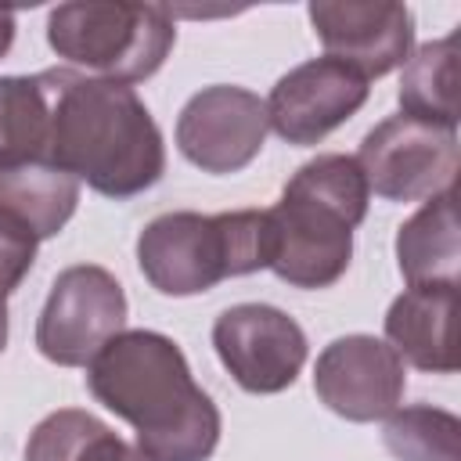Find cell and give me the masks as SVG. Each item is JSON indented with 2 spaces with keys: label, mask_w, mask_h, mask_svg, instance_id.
I'll return each instance as SVG.
<instances>
[{
  "label": "cell",
  "mask_w": 461,
  "mask_h": 461,
  "mask_svg": "<svg viewBox=\"0 0 461 461\" xmlns=\"http://www.w3.org/2000/svg\"><path fill=\"white\" fill-rule=\"evenodd\" d=\"M97 403L133 425L144 461H209L220 443V411L191 378L180 346L148 328L119 331L90 364Z\"/></svg>",
  "instance_id": "obj_1"
},
{
  "label": "cell",
  "mask_w": 461,
  "mask_h": 461,
  "mask_svg": "<svg viewBox=\"0 0 461 461\" xmlns=\"http://www.w3.org/2000/svg\"><path fill=\"white\" fill-rule=\"evenodd\" d=\"M50 130L47 162L86 180L104 198H133L166 173L162 130L133 86L76 68L40 72Z\"/></svg>",
  "instance_id": "obj_2"
},
{
  "label": "cell",
  "mask_w": 461,
  "mask_h": 461,
  "mask_svg": "<svg viewBox=\"0 0 461 461\" xmlns=\"http://www.w3.org/2000/svg\"><path fill=\"white\" fill-rule=\"evenodd\" d=\"M367 180L353 155L324 151L303 162L270 220V267L292 288L335 285L353 256V227L367 216Z\"/></svg>",
  "instance_id": "obj_3"
},
{
  "label": "cell",
  "mask_w": 461,
  "mask_h": 461,
  "mask_svg": "<svg viewBox=\"0 0 461 461\" xmlns=\"http://www.w3.org/2000/svg\"><path fill=\"white\" fill-rule=\"evenodd\" d=\"M137 263L162 295H198L227 277L270 267L267 209L162 212L137 234Z\"/></svg>",
  "instance_id": "obj_4"
},
{
  "label": "cell",
  "mask_w": 461,
  "mask_h": 461,
  "mask_svg": "<svg viewBox=\"0 0 461 461\" xmlns=\"http://www.w3.org/2000/svg\"><path fill=\"white\" fill-rule=\"evenodd\" d=\"M47 43L86 76L130 86L162 68L176 43V25L162 4L72 0L47 14Z\"/></svg>",
  "instance_id": "obj_5"
},
{
  "label": "cell",
  "mask_w": 461,
  "mask_h": 461,
  "mask_svg": "<svg viewBox=\"0 0 461 461\" xmlns=\"http://www.w3.org/2000/svg\"><path fill=\"white\" fill-rule=\"evenodd\" d=\"M119 331H126V292L97 263L65 267L40 310L36 349L61 367H86Z\"/></svg>",
  "instance_id": "obj_6"
},
{
  "label": "cell",
  "mask_w": 461,
  "mask_h": 461,
  "mask_svg": "<svg viewBox=\"0 0 461 461\" xmlns=\"http://www.w3.org/2000/svg\"><path fill=\"white\" fill-rule=\"evenodd\" d=\"M357 166L367 191L389 202H421L457 176V130L414 115H389L360 140Z\"/></svg>",
  "instance_id": "obj_7"
},
{
  "label": "cell",
  "mask_w": 461,
  "mask_h": 461,
  "mask_svg": "<svg viewBox=\"0 0 461 461\" xmlns=\"http://www.w3.org/2000/svg\"><path fill=\"white\" fill-rule=\"evenodd\" d=\"M212 346L230 378L256 396L288 389L310 353L299 321L267 303L227 306L212 324Z\"/></svg>",
  "instance_id": "obj_8"
},
{
  "label": "cell",
  "mask_w": 461,
  "mask_h": 461,
  "mask_svg": "<svg viewBox=\"0 0 461 461\" xmlns=\"http://www.w3.org/2000/svg\"><path fill=\"white\" fill-rule=\"evenodd\" d=\"M267 130L270 122L259 94L216 83L180 108L176 148L202 173H238L263 151Z\"/></svg>",
  "instance_id": "obj_9"
},
{
  "label": "cell",
  "mask_w": 461,
  "mask_h": 461,
  "mask_svg": "<svg viewBox=\"0 0 461 461\" xmlns=\"http://www.w3.org/2000/svg\"><path fill=\"white\" fill-rule=\"evenodd\" d=\"M367 79L335 58H310L288 68L267 104L270 130L288 144H321L335 126L360 112L367 101Z\"/></svg>",
  "instance_id": "obj_10"
},
{
  "label": "cell",
  "mask_w": 461,
  "mask_h": 461,
  "mask_svg": "<svg viewBox=\"0 0 461 461\" xmlns=\"http://www.w3.org/2000/svg\"><path fill=\"white\" fill-rule=\"evenodd\" d=\"M403 360L375 335H342L328 342L313 367L321 403L346 421L389 418L403 400Z\"/></svg>",
  "instance_id": "obj_11"
},
{
  "label": "cell",
  "mask_w": 461,
  "mask_h": 461,
  "mask_svg": "<svg viewBox=\"0 0 461 461\" xmlns=\"http://www.w3.org/2000/svg\"><path fill=\"white\" fill-rule=\"evenodd\" d=\"M310 22L328 58L346 61L367 83L411 58L414 14L393 0H313Z\"/></svg>",
  "instance_id": "obj_12"
},
{
  "label": "cell",
  "mask_w": 461,
  "mask_h": 461,
  "mask_svg": "<svg viewBox=\"0 0 461 461\" xmlns=\"http://www.w3.org/2000/svg\"><path fill=\"white\" fill-rule=\"evenodd\" d=\"M385 339L418 371H457V285H407L385 313Z\"/></svg>",
  "instance_id": "obj_13"
},
{
  "label": "cell",
  "mask_w": 461,
  "mask_h": 461,
  "mask_svg": "<svg viewBox=\"0 0 461 461\" xmlns=\"http://www.w3.org/2000/svg\"><path fill=\"white\" fill-rule=\"evenodd\" d=\"M396 263L407 285H457V187L425 198V205L400 223Z\"/></svg>",
  "instance_id": "obj_14"
},
{
  "label": "cell",
  "mask_w": 461,
  "mask_h": 461,
  "mask_svg": "<svg viewBox=\"0 0 461 461\" xmlns=\"http://www.w3.org/2000/svg\"><path fill=\"white\" fill-rule=\"evenodd\" d=\"M79 205V180L47 158L0 166V209L25 223L36 241L54 238Z\"/></svg>",
  "instance_id": "obj_15"
},
{
  "label": "cell",
  "mask_w": 461,
  "mask_h": 461,
  "mask_svg": "<svg viewBox=\"0 0 461 461\" xmlns=\"http://www.w3.org/2000/svg\"><path fill=\"white\" fill-rule=\"evenodd\" d=\"M403 115L457 130V32L421 43L400 76Z\"/></svg>",
  "instance_id": "obj_16"
},
{
  "label": "cell",
  "mask_w": 461,
  "mask_h": 461,
  "mask_svg": "<svg viewBox=\"0 0 461 461\" xmlns=\"http://www.w3.org/2000/svg\"><path fill=\"white\" fill-rule=\"evenodd\" d=\"M25 461H144V457L90 411L61 407L29 432Z\"/></svg>",
  "instance_id": "obj_17"
},
{
  "label": "cell",
  "mask_w": 461,
  "mask_h": 461,
  "mask_svg": "<svg viewBox=\"0 0 461 461\" xmlns=\"http://www.w3.org/2000/svg\"><path fill=\"white\" fill-rule=\"evenodd\" d=\"M50 104L40 72L0 76V166H18L47 155Z\"/></svg>",
  "instance_id": "obj_18"
},
{
  "label": "cell",
  "mask_w": 461,
  "mask_h": 461,
  "mask_svg": "<svg viewBox=\"0 0 461 461\" xmlns=\"http://www.w3.org/2000/svg\"><path fill=\"white\" fill-rule=\"evenodd\" d=\"M382 439L396 461H461V421L432 403L393 411Z\"/></svg>",
  "instance_id": "obj_19"
},
{
  "label": "cell",
  "mask_w": 461,
  "mask_h": 461,
  "mask_svg": "<svg viewBox=\"0 0 461 461\" xmlns=\"http://www.w3.org/2000/svg\"><path fill=\"white\" fill-rule=\"evenodd\" d=\"M36 263V234L0 209V295L7 299Z\"/></svg>",
  "instance_id": "obj_20"
},
{
  "label": "cell",
  "mask_w": 461,
  "mask_h": 461,
  "mask_svg": "<svg viewBox=\"0 0 461 461\" xmlns=\"http://www.w3.org/2000/svg\"><path fill=\"white\" fill-rule=\"evenodd\" d=\"M11 40H14V11L0 7V58L11 50Z\"/></svg>",
  "instance_id": "obj_21"
},
{
  "label": "cell",
  "mask_w": 461,
  "mask_h": 461,
  "mask_svg": "<svg viewBox=\"0 0 461 461\" xmlns=\"http://www.w3.org/2000/svg\"><path fill=\"white\" fill-rule=\"evenodd\" d=\"M4 346H7V299L0 295V353H4Z\"/></svg>",
  "instance_id": "obj_22"
}]
</instances>
